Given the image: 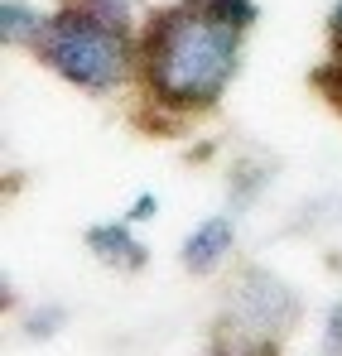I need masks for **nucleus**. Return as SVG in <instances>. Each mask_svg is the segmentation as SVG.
<instances>
[{
  "label": "nucleus",
  "mask_w": 342,
  "mask_h": 356,
  "mask_svg": "<svg viewBox=\"0 0 342 356\" xmlns=\"http://www.w3.org/2000/svg\"><path fill=\"white\" fill-rule=\"evenodd\" d=\"M236 54L241 34L188 0L150 19L140 39V72L150 97L164 106H212L236 72Z\"/></svg>",
  "instance_id": "1"
},
{
  "label": "nucleus",
  "mask_w": 342,
  "mask_h": 356,
  "mask_svg": "<svg viewBox=\"0 0 342 356\" xmlns=\"http://www.w3.org/2000/svg\"><path fill=\"white\" fill-rule=\"evenodd\" d=\"M44 58L54 72H63L68 82L87 87V92H111L125 82L130 72V34L125 19L102 15L97 5L77 0L63 5L49 29H44Z\"/></svg>",
  "instance_id": "2"
},
{
  "label": "nucleus",
  "mask_w": 342,
  "mask_h": 356,
  "mask_svg": "<svg viewBox=\"0 0 342 356\" xmlns=\"http://www.w3.org/2000/svg\"><path fill=\"white\" fill-rule=\"evenodd\" d=\"M227 250H231V222L227 217H208L193 236L183 241V265H188L193 275H208Z\"/></svg>",
  "instance_id": "3"
},
{
  "label": "nucleus",
  "mask_w": 342,
  "mask_h": 356,
  "mask_svg": "<svg viewBox=\"0 0 342 356\" xmlns=\"http://www.w3.org/2000/svg\"><path fill=\"white\" fill-rule=\"evenodd\" d=\"M87 245H92L107 265H121V270H140V265H145V250H140V241L125 232V222L92 227V232H87Z\"/></svg>",
  "instance_id": "4"
},
{
  "label": "nucleus",
  "mask_w": 342,
  "mask_h": 356,
  "mask_svg": "<svg viewBox=\"0 0 342 356\" xmlns=\"http://www.w3.org/2000/svg\"><path fill=\"white\" fill-rule=\"evenodd\" d=\"M44 29H49V19H39L29 5H20V0H5V5H0V34H5V44L44 39Z\"/></svg>",
  "instance_id": "5"
},
{
  "label": "nucleus",
  "mask_w": 342,
  "mask_h": 356,
  "mask_svg": "<svg viewBox=\"0 0 342 356\" xmlns=\"http://www.w3.org/2000/svg\"><path fill=\"white\" fill-rule=\"evenodd\" d=\"M193 5L208 10L217 24H227V29H236V34L256 24V5H251V0H193Z\"/></svg>",
  "instance_id": "6"
},
{
  "label": "nucleus",
  "mask_w": 342,
  "mask_h": 356,
  "mask_svg": "<svg viewBox=\"0 0 342 356\" xmlns=\"http://www.w3.org/2000/svg\"><path fill=\"white\" fill-rule=\"evenodd\" d=\"M328 356H342V303L333 308V318H328Z\"/></svg>",
  "instance_id": "7"
},
{
  "label": "nucleus",
  "mask_w": 342,
  "mask_h": 356,
  "mask_svg": "<svg viewBox=\"0 0 342 356\" xmlns=\"http://www.w3.org/2000/svg\"><path fill=\"white\" fill-rule=\"evenodd\" d=\"M87 5H97V10L111 15V19H125V10H130V0H87Z\"/></svg>",
  "instance_id": "8"
},
{
  "label": "nucleus",
  "mask_w": 342,
  "mask_h": 356,
  "mask_svg": "<svg viewBox=\"0 0 342 356\" xmlns=\"http://www.w3.org/2000/svg\"><path fill=\"white\" fill-rule=\"evenodd\" d=\"M328 34H333V49L342 54V0L333 5V19H328Z\"/></svg>",
  "instance_id": "9"
},
{
  "label": "nucleus",
  "mask_w": 342,
  "mask_h": 356,
  "mask_svg": "<svg viewBox=\"0 0 342 356\" xmlns=\"http://www.w3.org/2000/svg\"><path fill=\"white\" fill-rule=\"evenodd\" d=\"M130 217H135V222H145V217H155V197H140V202H135V212H130Z\"/></svg>",
  "instance_id": "10"
},
{
  "label": "nucleus",
  "mask_w": 342,
  "mask_h": 356,
  "mask_svg": "<svg viewBox=\"0 0 342 356\" xmlns=\"http://www.w3.org/2000/svg\"><path fill=\"white\" fill-rule=\"evenodd\" d=\"M212 356H227V352H212Z\"/></svg>",
  "instance_id": "11"
}]
</instances>
